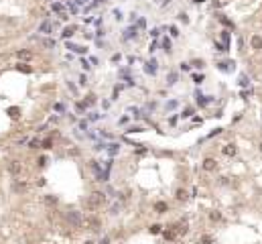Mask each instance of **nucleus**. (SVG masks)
Here are the masks:
<instances>
[{"label":"nucleus","mask_w":262,"mask_h":244,"mask_svg":"<svg viewBox=\"0 0 262 244\" xmlns=\"http://www.w3.org/2000/svg\"><path fill=\"white\" fill-rule=\"evenodd\" d=\"M215 167H218L215 159H205L203 161V171H215Z\"/></svg>","instance_id":"obj_9"},{"label":"nucleus","mask_w":262,"mask_h":244,"mask_svg":"<svg viewBox=\"0 0 262 244\" xmlns=\"http://www.w3.org/2000/svg\"><path fill=\"white\" fill-rule=\"evenodd\" d=\"M114 19H116V20H122V19H124V15H122V10H118V8L114 10Z\"/></svg>","instance_id":"obj_33"},{"label":"nucleus","mask_w":262,"mask_h":244,"mask_svg":"<svg viewBox=\"0 0 262 244\" xmlns=\"http://www.w3.org/2000/svg\"><path fill=\"white\" fill-rule=\"evenodd\" d=\"M53 31V24L49 23V20H43V23L39 24V33H43V35H49Z\"/></svg>","instance_id":"obj_6"},{"label":"nucleus","mask_w":262,"mask_h":244,"mask_svg":"<svg viewBox=\"0 0 262 244\" xmlns=\"http://www.w3.org/2000/svg\"><path fill=\"white\" fill-rule=\"evenodd\" d=\"M191 65H193V67H197V69H201V67L205 65V61H203V59H195V61H193Z\"/></svg>","instance_id":"obj_29"},{"label":"nucleus","mask_w":262,"mask_h":244,"mask_svg":"<svg viewBox=\"0 0 262 244\" xmlns=\"http://www.w3.org/2000/svg\"><path fill=\"white\" fill-rule=\"evenodd\" d=\"M16 69H19V71H24V73H31V71H33V67H31V65H27V63H19V65H16Z\"/></svg>","instance_id":"obj_19"},{"label":"nucleus","mask_w":262,"mask_h":244,"mask_svg":"<svg viewBox=\"0 0 262 244\" xmlns=\"http://www.w3.org/2000/svg\"><path fill=\"white\" fill-rule=\"evenodd\" d=\"M39 145H41V142L37 141V138H33V141L29 142V146H31V149H37V146H39Z\"/></svg>","instance_id":"obj_37"},{"label":"nucleus","mask_w":262,"mask_h":244,"mask_svg":"<svg viewBox=\"0 0 262 244\" xmlns=\"http://www.w3.org/2000/svg\"><path fill=\"white\" fill-rule=\"evenodd\" d=\"M73 33H75V27H65L63 33H61V37H63V39H71Z\"/></svg>","instance_id":"obj_14"},{"label":"nucleus","mask_w":262,"mask_h":244,"mask_svg":"<svg viewBox=\"0 0 262 244\" xmlns=\"http://www.w3.org/2000/svg\"><path fill=\"white\" fill-rule=\"evenodd\" d=\"M83 226H85L87 230L96 232V230H100V228H102V222H100V218H96V216H87V218L83 220Z\"/></svg>","instance_id":"obj_3"},{"label":"nucleus","mask_w":262,"mask_h":244,"mask_svg":"<svg viewBox=\"0 0 262 244\" xmlns=\"http://www.w3.org/2000/svg\"><path fill=\"white\" fill-rule=\"evenodd\" d=\"M136 31H138V27H130V29H126L124 31V39L128 41V39H132V37H136V35H138Z\"/></svg>","instance_id":"obj_13"},{"label":"nucleus","mask_w":262,"mask_h":244,"mask_svg":"<svg viewBox=\"0 0 262 244\" xmlns=\"http://www.w3.org/2000/svg\"><path fill=\"white\" fill-rule=\"evenodd\" d=\"M85 244H94V242H89V240H87V242H85Z\"/></svg>","instance_id":"obj_56"},{"label":"nucleus","mask_w":262,"mask_h":244,"mask_svg":"<svg viewBox=\"0 0 262 244\" xmlns=\"http://www.w3.org/2000/svg\"><path fill=\"white\" fill-rule=\"evenodd\" d=\"M234 61H223V63H218V67L222 69V71H234Z\"/></svg>","instance_id":"obj_12"},{"label":"nucleus","mask_w":262,"mask_h":244,"mask_svg":"<svg viewBox=\"0 0 262 244\" xmlns=\"http://www.w3.org/2000/svg\"><path fill=\"white\" fill-rule=\"evenodd\" d=\"M156 65H159V63H156L155 59L146 61V65H144V71H146V73H151V75H155V73H156Z\"/></svg>","instance_id":"obj_7"},{"label":"nucleus","mask_w":262,"mask_h":244,"mask_svg":"<svg viewBox=\"0 0 262 244\" xmlns=\"http://www.w3.org/2000/svg\"><path fill=\"white\" fill-rule=\"evenodd\" d=\"M67 224L71 226V228H81V226H83L81 214H79V212H75V210H71V212L67 214Z\"/></svg>","instance_id":"obj_2"},{"label":"nucleus","mask_w":262,"mask_h":244,"mask_svg":"<svg viewBox=\"0 0 262 244\" xmlns=\"http://www.w3.org/2000/svg\"><path fill=\"white\" fill-rule=\"evenodd\" d=\"M110 146V149H108V151H110V155H116V153H120V145H108Z\"/></svg>","instance_id":"obj_28"},{"label":"nucleus","mask_w":262,"mask_h":244,"mask_svg":"<svg viewBox=\"0 0 262 244\" xmlns=\"http://www.w3.org/2000/svg\"><path fill=\"white\" fill-rule=\"evenodd\" d=\"M148 230H151V234H160V230H163V226H160V224H152V226H151V228H148Z\"/></svg>","instance_id":"obj_23"},{"label":"nucleus","mask_w":262,"mask_h":244,"mask_svg":"<svg viewBox=\"0 0 262 244\" xmlns=\"http://www.w3.org/2000/svg\"><path fill=\"white\" fill-rule=\"evenodd\" d=\"M20 163L19 161H8V173H12V175H19L20 173Z\"/></svg>","instance_id":"obj_5"},{"label":"nucleus","mask_w":262,"mask_h":244,"mask_svg":"<svg viewBox=\"0 0 262 244\" xmlns=\"http://www.w3.org/2000/svg\"><path fill=\"white\" fill-rule=\"evenodd\" d=\"M31 57H33L31 51H19V59H31Z\"/></svg>","instance_id":"obj_26"},{"label":"nucleus","mask_w":262,"mask_h":244,"mask_svg":"<svg viewBox=\"0 0 262 244\" xmlns=\"http://www.w3.org/2000/svg\"><path fill=\"white\" fill-rule=\"evenodd\" d=\"M175 197L179 201H183V200H187V193H185V189H177L175 191Z\"/></svg>","instance_id":"obj_20"},{"label":"nucleus","mask_w":262,"mask_h":244,"mask_svg":"<svg viewBox=\"0 0 262 244\" xmlns=\"http://www.w3.org/2000/svg\"><path fill=\"white\" fill-rule=\"evenodd\" d=\"M155 51H156V43H152L151 47H148V53H155Z\"/></svg>","instance_id":"obj_49"},{"label":"nucleus","mask_w":262,"mask_h":244,"mask_svg":"<svg viewBox=\"0 0 262 244\" xmlns=\"http://www.w3.org/2000/svg\"><path fill=\"white\" fill-rule=\"evenodd\" d=\"M100 244H110V240H108V238H104V240H102V242H100Z\"/></svg>","instance_id":"obj_53"},{"label":"nucleus","mask_w":262,"mask_h":244,"mask_svg":"<svg viewBox=\"0 0 262 244\" xmlns=\"http://www.w3.org/2000/svg\"><path fill=\"white\" fill-rule=\"evenodd\" d=\"M173 108H177V102H175V100H173V102H169V104H167V110H173Z\"/></svg>","instance_id":"obj_44"},{"label":"nucleus","mask_w":262,"mask_h":244,"mask_svg":"<svg viewBox=\"0 0 262 244\" xmlns=\"http://www.w3.org/2000/svg\"><path fill=\"white\" fill-rule=\"evenodd\" d=\"M209 220H222V214H219V212H211V214H209Z\"/></svg>","instance_id":"obj_31"},{"label":"nucleus","mask_w":262,"mask_h":244,"mask_svg":"<svg viewBox=\"0 0 262 244\" xmlns=\"http://www.w3.org/2000/svg\"><path fill=\"white\" fill-rule=\"evenodd\" d=\"M79 128H81V130H87V120H79Z\"/></svg>","instance_id":"obj_41"},{"label":"nucleus","mask_w":262,"mask_h":244,"mask_svg":"<svg viewBox=\"0 0 262 244\" xmlns=\"http://www.w3.org/2000/svg\"><path fill=\"white\" fill-rule=\"evenodd\" d=\"M175 234H177V230H167V232H165V238H167V240H173Z\"/></svg>","instance_id":"obj_30"},{"label":"nucleus","mask_w":262,"mask_h":244,"mask_svg":"<svg viewBox=\"0 0 262 244\" xmlns=\"http://www.w3.org/2000/svg\"><path fill=\"white\" fill-rule=\"evenodd\" d=\"M112 61L116 63V61H120V53H116V55H112Z\"/></svg>","instance_id":"obj_52"},{"label":"nucleus","mask_w":262,"mask_h":244,"mask_svg":"<svg viewBox=\"0 0 262 244\" xmlns=\"http://www.w3.org/2000/svg\"><path fill=\"white\" fill-rule=\"evenodd\" d=\"M77 2H79V4H81V2H87V0H77Z\"/></svg>","instance_id":"obj_55"},{"label":"nucleus","mask_w":262,"mask_h":244,"mask_svg":"<svg viewBox=\"0 0 262 244\" xmlns=\"http://www.w3.org/2000/svg\"><path fill=\"white\" fill-rule=\"evenodd\" d=\"M19 112H20V110H19V108H16V106L8 108V114H10V118H19Z\"/></svg>","instance_id":"obj_24"},{"label":"nucleus","mask_w":262,"mask_h":244,"mask_svg":"<svg viewBox=\"0 0 262 244\" xmlns=\"http://www.w3.org/2000/svg\"><path fill=\"white\" fill-rule=\"evenodd\" d=\"M136 27H138V29H144V27H146V20H144V19H138Z\"/></svg>","instance_id":"obj_36"},{"label":"nucleus","mask_w":262,"mask_h":244,"mask_svg":"<svg viewBox=\"0 0 262 244\" xmlns=\"http://www.w3.org/2000/svg\"><path fill=\"white\" fill-rule=\"evenodd\" d=\"M203 79H205V75H193V82L197 83V86H199L201 82H203Z\"/></svg>","instance_id":"obj_35"},{"label":"nucleus","mask_w":262,"mask_h":244,"mask_svg":"<svg viewBox=\"0 0 262 244\" xmlns=\"http://www.w3.org/2000/svg\"><path fill=\"white\" fill-rule=\"evenodd\" d=\"M219 20H222V24H226V27H230V29H234V23L230 19H226L223 15H219Z\"/></svg>","instance_id":"obj_22"},{"label":"nucleus","mask_w":262,"mask_h":244,"mask_svg":"<svg viewBox=\"0 0 262 244\" xmlns=\"http://www.w3.org/2000/svg\"><path fill=\"white\" fill-rule=\"evenodd\" d=\"M175 83H177V73L171 71V73H169V82H167V86H175Z\"/></svg>","instance_id":"obj_21"},{"label":"nucleus","mask_w":262,"mask_h":244,"mask_svg":"<svg viewBox=\"0 0 262 244\" xmlns=\"http://www.w3.org/2000/svg\"><path fill=\"white\" fill-rule=\"evenodd\" d=\"M177 19L183 20V23H189V19H187V15H185V12H179V15H177Z\"/></svg>","instance_id":"obj_34"},{"label":"nucleus","mask_w":262,"mask_h":244,"mask_svg":"<svg viewBox=\"0 0 262 244\" xmlns=\"http://www.w3.org/2000/svg\"><path fill=\"white\" fill-rule=\"evenodd\" d=\"M260 151H262V142H260Z\"/></svg>","instance_id":"obj_57"},{"label":"nucleus","mask_w":262,"mask_h":244,"mask_svg":"<svg viewBox=\"0 0 262 244\" xmlns=\"http://www.w3.org/2000/svg\"><path fill=\"white\" fill-rule=\"evenodd\" d=\"M81 67H83V69H85V71H87V69H89V67H92V65H89V63H87V61H85V59H81Z\"/></svg>","instance_id":"obj_43"},{"label":"nucleus","mask_w":262,"mask_h":244,"mask_svg":"<svg viewBox=\"0 0 262 244\" xmlns=\"http://www.w3.org/2000/svg\"><path fill=\"white\" fill-rule=\"evenodd\" d=\"M152 208H155V212H156V214H165V212L169 210V204H167V201H156V204L152 205Z\"/></svg>","instance_id":"obj_8"},{"label":"nucleus","mask_w":262,"mask_h":244,"mask_svg":"<svg viewBox=\"0 0 262 244\" xmlns=\"http://www.w3.org/2000/svg\"><path fill=\"white\" fill-rule=\"evenodd\" d=\"M51 10H53V12H59V15H63V4H61V2H53V4H51Z\"/></svg>","instance_id":"obj_16"},{"label":"nucleus","mask_w":262,"mask_h":244,"mask_svg":"<svg viewBox=\"0 0 262 244\" xmlns=\"http://www.w3.org/2000/svg\"><path fill=\"white\" fill-rule=\"evenodd\" d=\"M67 49H71V51H75V53H87L85 47H79V45H73V43H67Z\"/></svg>","instance_id":"obj_15"},{"label":"nucleus","mask_w":262,"mask_h":244,"mask_svg":"<svg viewBox=\"0 0 262 244\" xmlns=\"http://www.w3.org/2000/svg\"><path fill=\"white\" fill-rule=\"evenodd\" d=\"M191 114H193V110H191V108H187V110H185V112L181 114V116H183V118H189Z\"/></svg>","instance_id":"obj_39"},{"label":"nucleus","mask_w":262,"mask_h":244,"mask_svg":"<svg viewBox=\"0 0 262 244\" xmlns=\"http://www.w3.org/2000/svg\"><path fill=\"white\" fill-rule=\"evenodd\" d=\"M51 146H53V141H51V138H45L43 141V149H51Z\"/></svg>","instance_id":"obj_32"},{"label":"nucleus","mask_w":262,"mask_h":244,"mask_svg":"<svg viewBox=\"0 0 262 244\" xmlns=\"http://www.w3.org/2000/svg\"><path fill=\"white\" fill-rule=\"evenodd\" d=\"M55 110L57 112H63V104H55Z\"/></svg>","instance_id":"obj_51"},{"label":"nucleus","mask_w":262,"mask_h":244,"mask_svg":"<svg viewBox=\"0 0 262 244\" xmlns=\"http://www.w3.org/2000/svg\"><path fill=\"white\" fill-rule=\"evenodd\" d=\"M41 45L47 47V49H55V39H43V41H41Z\"/></svg>","instance_id":"obj_18"},{"label":"nucleus","mask_w":262,"mask_h":244,"mask_svg":"<svg viewBox=\"0 0 262 244\" xmlns=\"http://www.w3.org/2000/svg\"><path fill=\"white\" fill-rule=\"evenodd\" d=\"M79 86H87V75H81V78H79Z\"/></svg>","instance_id":"obj_40"},{"label":"nucleus","mask_w":262,"mask_h":244,"mask_svg":"<svg viewBox=\"0 0 262 244\" xmlns=\"http://www.w3.org/2000/svg\"><path fill=\"white\" fill-rule=\"evenodd\" d=\"M250 45H252V49H256V51H258V49H262V37H260V35H254L252 41H250Z\"/></svg>","instance_id":"obj_11"},{"label":"nucleus","mask_w":262,"mask_h":244,"mask_svg":"<svg viewBox=\"0 0 262 244\" xmlns=\"http://www.w3.org/2000/svg\"><path fill=\"white\" fill-rule=\"evenodd\" d=\"M195 98H197V104H199V106H207V104L211 102V100H214L211 96H203L201 92H197V94H195Z\"/></svg>","instance_id":"obj_4"},{"label":"nucleus","mask_w":262,"mask_h":244,"mask_svg":"<svg viewBox=\"0 0 262 244\" xmlns=\"http://www.w3.org/2000/svg\"><path fill=\"white\" fill-rule=\"evenodd\" d=\"M104 204H106V193H104V191H94V193L87 195V200H85V208L89 212L100 210Z\"/></svg>","instance_id":"obj_1"},{"label":"nucleus","mask_w":262,"mask_h":244,"mask_svg":"<svg viewBox=\"0 0 262 244\" xmlns=\"http://www.w3.org/2000/svg\"><path fill=\"white\" fill-rule=\"evenodd\" d=\"M126 132H142V128H140V126H130Z\"/></svg>","instance_id":"obj_38"},{"label":"nucleus","mask_w":262,"mask_h":244,"mask_svg":"<svg viewBox=\"0 0 262 244\" xmlns=\"http://www.w3.org/2000/svg\"><path fill=\"white\" fill-rule=\"evenodd\" d=\"M163 49H165L167 53H171V51H173V49H171V41L167 39V37H165V39H163Z\"/></svg>","instance_id":"obj_25"},{"label":"nucleus","mask_w":262,"mask_h":244,"mask_svg":"<svg viewBox=\"0 0 262 244\" xmlns=\"http://www.w3.org/2000/svg\"><path fill=\"white\" fill-rule=\"evenodd\" d=\"M171 35H173V37H179V31H177V27H171Z\"/></svg>","instance_id":"obj_46"},{"label":"nucleus","mask_w":262,"mask_h":244,"mask_svg":"<svg viewBox=\"0 0 262 244\" xmlns=\"http://www.w3.org/2000/svg\"><path fill=\"white\" fill-rule=\"evenodd\" d=\"M57 201H59L57 195H45V204H47V205H55Z\"/></svg>","instance_id":"obj_17"},{"label":"nucleus","mask_w":262,"mask_h":244,"mask_svg":"<svg viewBox=\"0 0 262 244\" xmlns=\"http://www.w3.org/2000/svg\"><path fill=\"white\" fill-rule=\"evenodd\" d=\"M222 41H223L226 47H230V35H228V31H223V33H222Z\"/></svg>","instance_id":"obj_27"},{"label":"nucleus","mask_w":262,"mask_h":244,"mask_svg":"<svg viewBox=\"0 0 262 244\" xmlns=\"http://www.w3.org/2000/svg\"><path fill=\"white\" fill-rule=\"evenodd\" d=\"M45 165H47V157H41L39 159V167H45Z\"/></svg>","instance_id":"obj_42"},{"label":"nucleus","mask_w":262,"mask_h":244,"mask_svg":"<svg viewBox=\"0 0 262 244\" xmlns=\"http://www.w3.org/2000/svg\"><path fill=\"white\" fill-rule=\"evenodd\" d=\"M223 155H226V157H234V155H236V145H234V142L226 145V146H223Z\"/></svg>","instance_id":"obj_10"},{"label":"nucleus","mask_w":262,"mask_h":244,"mask_svg":"<svg viewBox=\"0 0 262 244\" xmlns=\"http://www.w3.org/2000/svg\"><path fill=\"white\" fill-rule=\"evenodd\" d=\"M195 4H201V2H205V0H193Z\"/></svg>","instance_id":"obj_54"},{"label":"nucleus","mask_w":262,"mask_h":244,"mask_svg":"<svg viewBox=\"0 0 262 244\" xmlns=\"http://www.w3.org/2000/svg\"><path fill=\"white\" fill-rule=\"evenodd\" d=\"M181 69H183V71H189L191 65H189V63H181Z\"/></svg>","instance_id":"obj_48"},{"label":"nucleus","mask_w":262,"mask_h":244,"mask_svg":"<svg viewBox=\"0 0 262 244\" xmlns=\"http://www.w3.org/2000/svg\"><path fill=\"white\" fill-rule=\"evenodd\" d=\"M67 8L71 10V12H77V6H75V4H69V2H67Z\"/></svg>","instance_id":"obj_47"},{"label":"nucleus","mask_w":262,"mask_h":244,"mask_svg":"<svg viewBox=\"0 0 262 244\" xmlns=\"http://www.w3.org/2000/svg\"><path fill=\"white\" fill-rule=\"evenodd\" d=\"M159 33H160L159 29H152V31H151V37H159Z\"/></svg>","instance_id":"obj_50"},{"label":"nucleus","mask_w":262,"mask_h":244,"mask_svg":"<svg viewBox=\"0 0 262 244\" xmlns=\"http://www.w3.org/2000/svg\"><path fill=\"white\" fill-rule=\"evenodd\" d=\"M211 242V236H203V238H201V244H209Z\"/></svg>","instance_id":"obj_45"}]
</instances>
